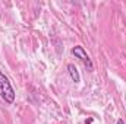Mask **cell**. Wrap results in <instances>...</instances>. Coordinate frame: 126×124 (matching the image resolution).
<instances>
[{"label": "cell", "mask_w": 126, "mask_h": 124, "mask_svg": "<svg viewBox=\"0 0 126 124\" xmlns=\"http://www.w3.org/2000/svg\"><path fill=\"white\" fill-rule=\"evenodd\" d=\"M72 54H73L76 59H79L81 62L84 63L90 72H93V69H94V66H93V62H91L90 56L87 54V51L84 50V47H81V45H76V47H73V48H72Z\"/></svg>", "instance_id": "cell-2"}, {"label": "cell", "mask_w": 126, "mask_h": 124, "mask_svg": "<svg viewBox=\"0 0 126 124\" xmlns=\"http://www.w3.org/2000/svg\"><path fill=\"white\" fill-rule=\"evenodd\" d=\"M0 98L6 104H13L15 102V91L9 82V79L0 72Z\"/></svg>", "instance_id": "cell-1"}, {"label": "cell", "mask_w": 126, "mask_h": 124, "mask_svg": "<svg viewBox=\"0 0 126 124\" xmlns=\"http://www.w3.org/2000/svg\"><path fill=\"white\" fill-rule=\"evenodd\" d=\"M116 124H125V121H123V120H117V121H116Z\"/></svg>", "instance_id": "cell-5"}, {"label": "cell", "mask_w": 126, "mask_h": 124, "mask_svg": "<svg viewBox=\"0 0 126 124\" xmlns=\"http://www.w3.org/2000/svg\"><path fill=\"white\" fill-rule=\"evenodd\" d=\"M67 72H69V74H70V79H72L75 83H79L81 76H79V72H78V69L75 67V64H67Z\"/></svg>", "instance_id": "cell-3"}, {"label": "cell", "mask_w": 126, "mask_h": 124, "mask_svg": "<svg viewBox=\"0 0 126 124\" xmlns=\"http://www.w3.org/2000/svg\"><path fill=\"white\" fill-rule=\"evenodd\" d=\"M85 124H93V118H91V117L87 118V120H85Z\"/></svg>", "instance_id": "cell-4"}]
</instances>
